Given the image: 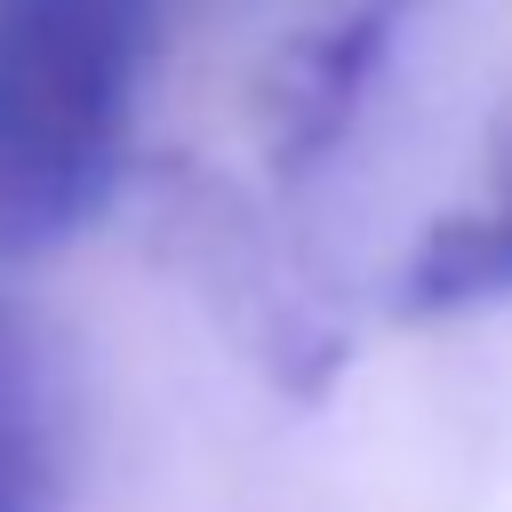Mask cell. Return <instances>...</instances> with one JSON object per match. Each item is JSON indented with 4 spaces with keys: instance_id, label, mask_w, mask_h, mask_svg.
Masks as SVG:
<instances>
[{
    "instance_id": "cell-3",
    "label": "cell",
    "mask_w": 512,
    "mask_h": 512,
    "mask_svg": "<svg viewBox=\"0 0 512 512\" xmlns=\"http://www.w3.org/2000/svg\"><path fill=\"white\" fill-rule=\"evenodd\" d=\"M72 496V400L48 336L0 296V512H64Z\"/></svg>"
},
{
    "instance_id": "cell-2",
    "label": "cell",
    "mask_w": 512,
    "mask_h": 512,
    "mask_svg": "<svg viewBox=\"0 0 512 512\" xmlns=\"http://www.w3.org/2000/svg\"><path fill=\"white\" fill-rule=\"evenodd\" d=\"M400 16H408V0H336V8H320V24L296 32V48L280 56V80H272V144L288 168H312L320 152H336Z\"/></svg>"
},
{
    "instance_id": "cell-1",
    "label": "cell",
    "mask_w": 512,
    "mask_h": 512,
    "mask_svg": "<svg viewBox=\"0 0 512 512\" xmlns=\"http://www.w3.org/2000/svg\"><path fill=\"white\" fill-rule=\"evenodd\" d=\"M168 0H0V256L72 240L120 184Z\"/></svg>"
},
{
    "instance_id": "cell-4",
    "label": "cell",
    "mask_w": 512,
    "mask_h": 512,
    "mask_svg": "<svg viewBox=\"0 0 512 512\" xmlns=\"http://www.w3.org/2000/svg\"><path fill=\"white\" fill-rule=\"evenodd\" d=\"M496 296H512V112H504V136L488 152L480 192L464 208L432 216L424 240L400 264V312H416V320L472 312V304H496Z\"/></svg>"
}]
</instances>
